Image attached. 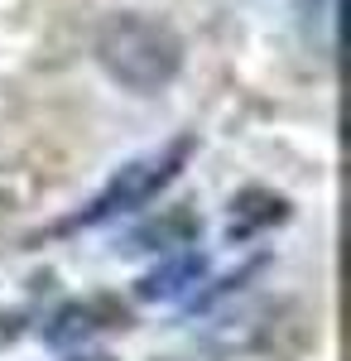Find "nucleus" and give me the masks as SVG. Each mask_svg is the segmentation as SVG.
<instances>
[{"label":"nucleus","instance_id":"nucleus-1","mask_svg":"<svg viewBox=\"0 0 351 361\" xmlns=\"http://www.w3.org/2000/svg\"><path fill=\"white\" fill-rule=\"evenodd\" d=\"M97 63L106 68L111 82H121L125 92H164L183 68V39L178 29L144 15V10H121L97 29Z\"/></svg>","mask_w":351,"mask_h":361},{"label":"nucleus","instance_id":"nucleus-2","mask_svg":"<svg viewBox=\"0 0 351 361\" xmlns=\"http://www.w3.org/2000/svg\"><path fill=\"white\" fill-rule=\"evenodd\" d=\"M188 154H192V140L178 135V140H168V145H159V149H149V154L130 159V164L121 169L101 193L87 202V212L73 217V226H97V222H106V217L130 212V207H144L164 183H173V173L188 164Z\"/></svg>","mask_w":351,"mask_h":361},{"label":"nucleus","instance_id":"nucleus-3","mask_svg":"<svg viewBox=\"0 0 351 361\" xmlns=\"http://www.w3.org/2000/svg\"><path fill=\"white\" fill-rule=\"evenodd\" d=\"M125 323V308L111 304V299H87V304H68L49 323V342L54 347H68V342H82V337L101 333V328H116Z\"/></svg>","mask_w":351,"mask_h":361},{"label":"nucleus","instance_id":"nucleus-4","mask_svg":"<svg viewBox=\"0 0 351 361\" xmlns=\"http://www.w3.org/2000/svg\"><path fill=\"white\" fill-rule=\"evenodd\" d=\"M197 275H202V260H192V255H178V260H168L164 270L144 275L140 294H144V299H173V294H183L188 284H197Z\"/></svg>","mask_w":351,"mask_h":361},{"label":"nucleus","instance_id":"nucleus-5","mask_svg":"<svg viewBox=\"0 0 351 361\" xmlns=\"http://www.w3.org/2000/svg\"><path fill=\"white\" fill-rule=\"evenodd\" d=\"M73 361H116V357H106V352H87V357H73Z\"/></svg>","mask_w":351,"mask_h":361}]
</instances>
